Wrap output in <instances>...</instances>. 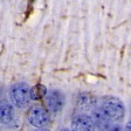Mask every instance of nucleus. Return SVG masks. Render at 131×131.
Returning a JSON list of instances; mask_svg holds the SVG:
<instances>
[{"instance_id": "obj_5", "label": "nucleus", "mask_w": 131, "mask_h": 131, "mask_svg": "<svg viewBox=\"0 0 131 131\" xmlns=\"http://www.w3.org/2000/svg\"><path fill=\"white\" fill-rule=\"evenodd\" d=\"M70 131H94V123L90 116L85 114H79L71 121Z\"/></svg>"}, {"instance_id": "obj_7", "label": "nucleus", "mask_w": 131, "mask_h": 131, "mask_svg": "<svg viewBox=\"0 0 131 131\" xmlns=\"http://www.w3.org/2000/svg\"><path fill=\"white\" fill-rule=\"evenodd\" d=\"M76 105L82 111L94 110V108L96 106V98L90 94H80L76 100Z\"/></svg>"}, {"instance_id": "obj_12", "label": "nucleus", "mask_w": 131, "mask_h": 131, "mask_svg": "<svg viewBox=\"0 0 131 131\" xmlns=\"http://www.w3.org/2000/svg\"><path fill=\"white\" fill-rule=\"evenodd\" d=\"M36 131H49V130H47V129H40V130H36Z\"/></svg>"}, {"instance_id": "obj_3", "label": "nucleus", "mask_w": 131, "mask_h": 131, "mask_svg": "<svg viewBox=\"0 0 131 131\" xmlns=\"http://www.w3.org/2000/svg\"><path fill=\"white\" fill-rule=\"evenodd\" d=\"M45 98H46V103L48 109L52 112L61 111L66 102L64 95L61 93L60 90H49V91H47Z\"/></svg>"}, {"instance_id": "obj_4", "label": "nucleus", "mask_w": 131, "mask_h": 131, "mask_svg": "<svg viewBox=\"0 0 131 131\" xmlns=\"http://www.w3.org/2000/svg\"><path fill=\"white\" fill-rule=\"evenodd\" d=\"M28 122L35 128L42 129L49 122V116L47 111L41 106H34L28 115Z\"/></svg>"}, {"instance_id": "obj_13", "label": "nucleus", "mask_w": 131, "mask_h": 131, "mask_svg": "<svg viewBox=\"0 0 131 131\" xmlns=\"http://www.w3.org/2000/svg\"><path fill=\"white\" fill-rule=\"evenodd\" d=\"M61 131H70V130H68V129H62Z\"/></svg>"}, {"instance_id": "obj_1", "label": "nucleus", "mask_w": 131, "mask_h": 131, "mask_svg": "<svg viewBox=\"0 0 131 131\" xmlns=\"http://www.w3.org/2000/svg\"><path fill=\"white\" fill-rule=\"evenodd\" d=\"M100 108L103 110L106 117L110 121H115V122L122 121L124 118V115H125V106H124L123 102L115 96L104 97Z\"/></svg>"}, {"instance_id": "obj_2", "label": "nucleus", "mask_w": 131, "mask_h": 131, "mask_svg": "<svg viewBox=\"0 0 131 131\" xmlns=\"http://www.w3.org/2000/svg\"><path fill=\"white\" fill-rule=\"evenodd\" d=\"M9 96L14 105H16L18 108H24L30 101V88L24 82L15 83L11 87Z\"/></svg>"}, {"instance_id": "obj_8", "label": "nucleus", "mask_w": 131, "mask_h": 131, "mask_svg": "<svg viewBox=\"0 0 131 131\" xmlns=\"http://www.w3.org/2000/svg\"><path fill=\"white\" fill-rule=\"evenodd\" d=\"M14 118V109L9 102L0 100V123L8 124Z\"/></svg>"}, {"instance_id": "obj_10", "label": "nucleus", "mask_w": 131, "mask_h": 131, "mask_svg": "<svg viewBox=\"0 0 131 131\" xmlns=\"http://www.w3.org/2000/svg\"><path fill=\"white\" fill-rule=\"evenodd\" d=\"M108 131H123V129L119 125H112L108 129Z\"/></svg>"}, {"instance_id": "obj_6", "label": "nucleus", "mask_w": 131, "mask_h": 131, "mask_svg": "<svg viewBox=\"0 0 131 131\" xmlns=\"http://www.w3.org/2000/svg\"><path fill=\"white\" fill-rule=\"evenodd\" d=\"M91 119H93L94 126L98 129L100 131H108V129L110 128V122L111 121L106 117V115L103 112V110L101 108H95L93 110V116H91Z\"/></svg>"}, {"instance_id": "obj_11", "label": "nucleus", "mask_w": 131, "mask_h": 131, "mask_svg": "<svg viewBox=\"0 0 131 131\" xmlns=\"http://www.w3.org/2000/svg\"><path fill=\"white\" fill-rule=\"evenodd\" d=\"M125 131H131V121L125 125Z\"/></svg>"}, {"instance_id": "obj_9", "label": "nucleus", "mask_w": 131, "mask_h": 131, "mask_svg": "<svg viewBox=\"0 0 131 131\" xmlns=\"http://www.w3.org/2000/svg\"><path fill=\"white\" fill-rule=\"evenodd\" d=\"M47 90L42 84H38L30 89V100H40L41 97L46 96Z\"/></svg>"}]
</instances>
